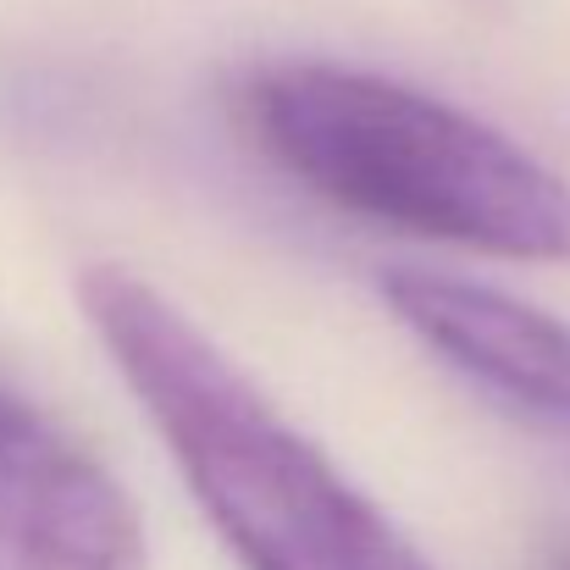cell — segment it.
<instances>
[{
	"instance_id": "6da1fadb",
	"label": "cell",
	"mask_w": 570,
	"mask_h": 570,
	"mask_svg": "<svg viewBox=\"0 0 570 570\" xmlns=\"http://www.w3.org/2000/svg\"><path fill=\"white\" fill-rule=\"evenodd\" d=\"M78 299L244 570H432L161 288L122 266H89Z\"/></svg>"
},
{
	"instance_id": "7a4b0ae2",
	"label": "cell",
	"mask_w": 570,
	"mask_h": 570,
	"mask_svg": "<svg viewBox=\"0 0 570 570\" xmlns=\"http://www.w3.org/2000/svg\"><path fill=\"white\" fill-rule=\"evenodd\" d=\"M249 139L327 205L438 244L566 261L570 184L493 122L333 61H277L244 78Z\"/></svg>"
},
{
	"instance_id": "3957f363",
	"label": "cell",
	"mask_w": 570,
	"mask_h": 570,
	"mask_svg": "<svg viewBox=\"0 0 570 570\" xmlns=\"http://www.w3.org/2000/svg\"><path fill=\"white\" fill-rule=\"evenodd\" d=\"M0 570H145L122 482L0 382Z\"/></svg>"
},
{
	"instance_id": "277c9868",
	"label": "cell",
	"mask_w": 570,
	"mask_h": 570,
	"mask_svg": "<svg viewBox=\"0 0 570 570\" xmlns=\"http://www.w3.org/2000/svg\"><path fill=\"white\" fill-rule=\"evenodd\" d=\"M382 305L449 372L499 399L532 426L570 432V327L549 311L471 277L399 266L382 277Z\"/></svg>"
},
{
	"instance_id": "5b68a950",
	"label": "cell",
	"mask_w": 570,
	"mask_h": 570,
	"mask_svg": "<svg viewBox=\"0 0 570 570\" xmlns=\"http://www.w3.org/2000/svg\"><path fill=\"white\" fill-rule=\"evenodd\" d=\"M554 570H570V554H560V560H554Z\"/></svg>"
}]
</instances>
